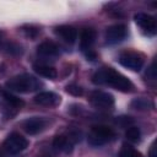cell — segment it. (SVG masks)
<instances>
[{
  "mask_svg": "<svg viewBox=\"0 0 157 157\" xmlns=\"http://www.w3.org/2000/svg\"><path fill=\"white\" fill-rule=\"evenodd\" d=\"M119 63L132 71H140L144 66V59L141 55L134 52H124L119 55Z\"/></svg>",
  "mask_w": 157,
  "mask_h": 157,
  "instance_id": "obj_5",
  "label": "cell"
},
{
  "mask_svg": "<svg viewBox=\"0 0 157 157\" xmlns=\"http://www.w3.org/2000/svg\"><path fill=\"white\" fill-rule=\"evenodd\" d=\"M66 92L70 93V94H72V96H76V97L82 96V93H83L82 88H81L78 85H76V83H70V85H67V86H66Z\"/></svg>",
  "mask_w": 157,
  "mask_h": 157,
  "instance_id": "obj_20",
  "label": "cell"
},
{
  "mask_svg": "<svg viewBox=\"0 0 157 157\" xmlns=\"http://www.w3.org/2000/svg\"><path fill=\"white\" fill-rule=\"evenodd\" d=\"M45 125H47V121L43 118H38V117L29 118V119L25 120L23 124H22L25 131L29 135H36V134L43 131Z\"/></svg>",
  "mask_w": 157,
  "mask_h": 157,
  "instance_id": "obj_10",
  "label": "cell"
},
{
  "mask_svg": "<svg viewBox=\"0 0 157 157\" xmlns=\"http://www.w3.org/2000/svg\"><path fill=\"white\" fill-rule=\"evenodd\" d=\"M37 53L45 56H55L59 54V47L52 40H45L37 47Z\"/></svg>",
  "mask_w": 157,
  "mask_h": 157,
  "instance_id": "obj_14",
  "label": "cell"
},
{
  "mask_svg": "<svg viewBox=\"0 0 157 157\" xmlns=\"http://www.w3.org/2000/svg\"><path fill=\"white\" fill-rule=\"evenodd\" d=\"M28 147V141L26 137L18 132H11L4 141V150L10 155H17Z\"/></svg>",
  "mask_w": 157,
  "mask_h": 157,
  "instance_id": "obj_4",
  "label": "cell"
},
{
  "mask_svg": "<svg viewBox=\"0 0 157 157\" xmlns=\"http://www.w3.org/2000/svg\"><path fill=\"white\" fill-rule=\"evenodd\" d=\"M25 31H26V34L28 37H32V38H34L38 34V29L37 28H33V27H29L28 29H25Z\"/></svg>",
  "mask_w": 157,
  "mask_h": 157,
  "instance_id": "obj_21",
  "label": "cell"
},
{
  "mask_svg": "<svg viewBox=\"0 0 157 157\" xmlns=\"http://www.w3.org/2000/svg\"><path fill=\"white\" fill-rule=\"evenodd\" d=\"M125 136L131 142H139L140 141V137H141V131H140V129L137 126H130L126 130Z\"/></svg>",
  "mask_w": 157,
  "mask_h": 157,
  "instance_id": "obj_18",
  "label": "cell"
},
{
  "mask_svg": "<svg viewBox=\"0 0 157 157\" xmlns=\"http://www.w3.org/2000/svg\"><path fill=\"white\" fill-rule=\"evenodd\" d=\"M148 157H157V153H156V141L152 142L150 150H148Z\"/></svg>",
  "mask_w": 157,
  "mask_h": 157,
  "instance_id": "obj_22",
  "label": "cell"
},
{
  "mask_svg": "<svg viewBox=\"0 0 157 157\" xmlns=\"http://www.w3.org/2000/svg\"><path fill=\"white\" fill-rule=\"evenodd\" d=\"M53 147L64 153L71 152L74 147V136H66V135L55 136L53 140Z\"/></svg>",
  "mask_w": 157,
  "mask_h": 157,
  "instance_id": "obj_11",
  "label": "cell"
},
{
  "mask_svg": "<svg viewBox=\"0 0 157 157\" xmlns=\"http://www.w3.org/2000/svg\"><path fill=\"white\" fill-rule=\"evenodd\" d=\"M150 105H152V104H151L150 101H147L146 98H135V99L131 102V107L135 108V109H139V110L148 109Z\"/></svg>",
  "mask_w": 157,
  "mask_h": 157,
  "instance_id": "obj_19",
  "label": "cell"
},
{
  "mask_svg": "<svg viewBox=\"0 0 157 157\" xmlns=\"http://www.w3.org/2000/svg\"><path fill=\"white\" fill-rule=\"evenodd\" d=\"M33 70H34L39 76H43V77H45V78L54 80V78H56V76H58V71H56L53 66H49V65L36 64V65H33Z\"/></svg>",
  "mask_w": 157,
  "mask_h": 157,
  "instance_id": "obj_15",
  "label": "cell"
},
{
  "mask_svg": "<svg viewBox=\"0 0 157 157\" xmlns=\"http://www.w3.org/2000/svg\"><path fill=\"white\" fill-rule=\"evenodd\" d=\"M115 136L112 128L107 125H94L88 134V144L92 146H102L110 142Z\"/></svg>",
  "mask_w": 157,
  "mask_h": 157,
  "instance_id": "obj_3",
  "label": "cell"
},
{
  "mask_svg": "<svg viewBox=\"0 0 157 157\" xmlns=\"http://www.w3.org/2000/svg\"><path fill=\"white\" fill-rule=\"evenodd\" d=\"M2 96H4L5 101H6L10 105H12V107H15V108H21V107L23 105V101H22L21 98L16 97L15 94H12L11 92L4 91V92H2Z\"/></svg>",
  "mask_w": 157,
  "mask_h": 157,
  "instance_id": "obj_16",
  "label": "cell"
},
{
  "mask_svg": "<svg viewBox=\"0 0 157 157\" xmlns=\"http://www.w3.org/2000/svg\"><path fill=\"white\" fill-rule=\"evenodd\" d=\"M34 103L39 104V105H44V107H55L60 103V96L50 92V91H44V92H39L34 98H33Z\"/></svg>",
  "mask_w": 157,
  "mask_h": 157,
  "instance_id": "obj_9",
  "label": "cell"
},
{
  "mask_svg": "<svg viewBox=\"0 0 157 157\" xmlns=\"http://www.w3.org/2000/svg\"><path fill=\"white\" fill-rule=\"evenodd\" d=\"M147 76H150L151 75V78L152 80H155L156 78V71H155V63H152V65L150 66V69H148V72L146 74Z\"/></svg>",
  "mask_w": 157,
  "mask_h": 157,
  "instance_id": "obj_23",
  "label": "cell"
},
{
  "mask_svg": "<svg viewBox=\"0 0 157 157\" xmlns=\"http://www.w3.org/2000/svg\"><path fill=\"white\" fill-rule=\"evenodd\" d=\"M5 85L10 91L18 92V93H29V92L37 91L42 86L38 78L28 74H21V75L13 76L10 80H7Z\"/></svg>",
  "mask_w": 157,
  "mask_h": 157,
  "instance_id": "obj_2",
  "label": "cell"
},
{
  "mask_svg": "<svg viewBox=\"0 0 157 157\" xmlns=\"http://www.w3.org/2000/svg\"><path fill=\"white\" fill-rule=\"evenodd\" d=\"M119 157H144L137 150H135L130 145H123L119 152Z\"/></svg>",
  "mask_w": 157,
  "mask_h": 157,
  "instance_id": "obj_17",
  "label": "cell"
},
{
  "mask_svg": "<svg viewBox=\"0 0 157 157\" xmlns=\"http://www.w3.org/2000/svg\"><path fill=\"white\" fill-rule=\"evenodd\" d=\"M126 37V27L121 23H117L113 26H109L105 31V39L108 43L114 44L121 42Z\"/></svg>",
  "mask_w": 157,
  "mask_h": 157,
  "instance_id": "obj_8",
  "label": "cell"
},
{
  "mask_svg": "<svg viewBox=\"0 0 157 157\" xmlns=\"http://www.w3.org/2000/svg\"><path fill=\"white\" fill-rule=\"evenodd\" d=\"M0 157H2V152L1 151H0Z\"/></svg>",
  "mask_w": 157,
  "mask_h": 157,
  "instance_id": "obj_24",
  "label": "cell"
},
{
  "mask_svg": "<svg viewBox=\"0 0 157 157\" xmlns=\"http://www.w3.org/2000/svg\"><path fill=\"white\" fill-rule=\"evenodd\" d=\"M92 81L96 85H109L121 92H130L134 88L132 82L128 77L112 67H103L96 71L92 76Z\"/></svg>",
  "mask_w": 157,
  "mask_h": 157,
  "instance_id": "obj_1",
  "label": "cell"
},
{
  "mask_svg": "<svg viewBox=\"0 0 157 157\" xmlns=\"http://www.w3.org/2000/svg\"><path fill=\"white\" fill-rule=\"evenodd\" d=\"M54 32L61 38L64 39L66 43H75V40L77 39V31L75 27L72 26H69V25H61V26H58L55 27Z\"/></svg>",
  "mask_w": 157,
  "mask_h": 157,
  "instance_id": "obj_12",
  "label": "cell"
},
{
  "mask_svg": "<svg viewBox=\"0 0 157 157\" xmlns=\"http://www.w3.org/2000/svg\"><path fill=\"white\" fill-rule=\"evenodd\" d=\"M134 20L140 26V28L144 32H146L147 34L152 36V34L156 33L157 26H156V20H155L153 16H151L148 13H145V12H137V13H135Z\"/></svg>",
  "mask_w": 157,
  "mask_h": 157,
  "instance_id": "obj_7",
  "label": "cell"
},
{
  "mask_svg": "<svg viewBox=\"0 0 157 157\" xmlns=\"http://www.w3.org/2000/svg\"><path fill=\"white\" fill-rule=\"evenodd\" d=\"M96 39V31L92 28H83L80 34V47L82 50H91Z\"/></svg>",
  "mask_w": 157,
  "mask_h": 157,
  "instance_id": "obj_13",
  "label": "cell"
},
{
  "mask_svg": "<svg viewBox=\"0 0 157 157\" xmlns=\"http://www.w3.org/2000/svg\"><path fill=\"white\" fill-rule=\"evenodd\" d=\"M90 102L97 108H110L114 105V97L104 91H93L90 94Z\"/></svg>",
  "mask_w": 157,
  "mask_h": 157,
  "instance_id": "obj_6",
  "label": "cell"
}]
</instances>
